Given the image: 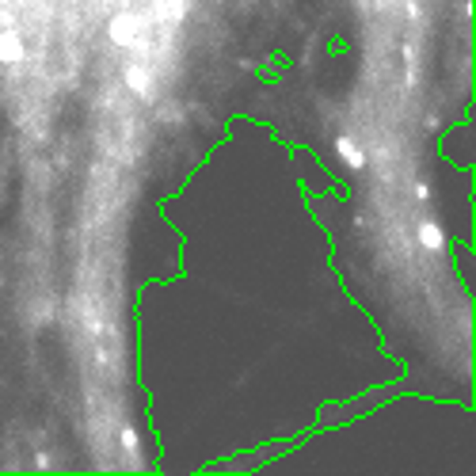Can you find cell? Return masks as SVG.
<instances>
[{
	"mask_svg": "<svg viewBox=\"0 0 476 476\" xmlns=\"http://www.w3.org/2000/svg\"><path fill=\"white\" fill-rule=\"evenodd\" d=\"M336 153H339V161L347 164V168H366V153H362V145H358V141L351 137V134H339L336 137Z\"/></svg>",
	"mask_w": 476,
	"mask_h": 476,
	"instance_id": "4",
	"label": "cell"
},
{
	"mask_svg": "<svg viewBox=\"0 0 476 476\" xmlns=\"http://www.w3.org/2000/svg\"><path fill=\"white\" fill-rule=\"evenodd\" d=\"M119 446H122V454H130L134 462L141 457V438H137L134 427H122V431H119Z\"/></svg>",
	"mask_w": 476,
	"mask_h": 476,
	"instance_id": "6",
	"label": "cell"
},
{
	"mask_svg": "<svg viewBox=\"0 0 476 476\" xmlns=\"http://www.w3.org/2000/svg\"><path fill=\"white\" fill-rule=\"evenodd\" d=\"M107 35L115 46H126V50H134V46L145 42V15L137 12H119L115 20L107 23Z\"/></svg>",
	"mask_w": 476,
	"mask_h": 476,
	"instance_id": "1",
	"label": "cell"
},
{
	"mask_svg": "<svg viewBox=\"0 0 476 476\" xmlns=\"http://www.w3.org/2000/svg\"><path fill=\"white\" fill-rule=\"evenodd\" d=\"M416 233H419V248H423V251H431V256H442V251L450 248L446 233H442V225H438L435 217H423Z\"/></svg>",
	"mask_w": 476,
	"mask_h": 476,
	"instance_id": "2",
	"label": "cell"
},
{
	"mask_svg": "<svg viewBox=\"0 0 476 476\" xmlns=\"http://www.w3.org/2000/svg\"><path fill=\"white\" fill-rule=\"evenodd\" d=\"M122 81H126V88H130L134 95H141V100H153V76H149V69L126 66L122 69Z\"/></svg>",
	"mask_w": 476,
	"mask_h": 476,
	"instance_id": "5",
	"label": "cell"
},
{
	"mask_svg": "<svg viewBox=\"0 0 476 476\" xmlns=\"http://www.w3.org/2000/svg\"><path fill=\"white\" fill-rule=\"evenodd\" d=\"M27 57V42L20 31H0V66H20Z\"/></svg>",
	"mask_w": 476,
	"mask_h": 476,
	"instance_id": "3",
	"label": "cell"
}]
</instances>
